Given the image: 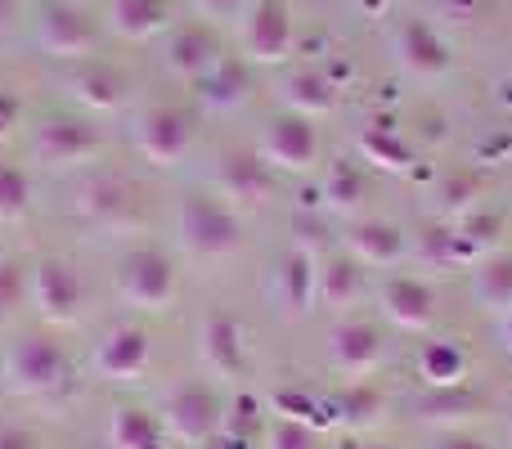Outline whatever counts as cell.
<instances>
[{"mask_svg": "<svg viewBox=\"0 0 512 449\" xmlns=\"http://www.w3.org/2000/svg\"><path fill=\"white\" fill-rule=\"evenodd\" d=\"M346 252L355 265H396L405 256V234L387 221H355L346 229Z\"/></svg>", "mask_w": 512, "mask_h": 449, "instance_id": "cell-18", "label": "cell"}, {"mask_svg": "<svg viewBox=\"0 0 512 449\" xmlns=\"http://www.w3.org/2000/svg\"><path fill=\"white\" fill-rule=\"evenodd\" d=\"M27 207H32V180H27V171L14 167V162H0V225L23 221Z\"/></svg>", "mask_w": 512, "mask_h": 449, "instance_id": "cell-31", "label": "cell"}, {"mask_svg": "<svg viewBox=\"0 0 512 449\" xmlns=\"http://www.w3.org/2000/svg\"><path fill=\"white\" fill-rule=\"evenodd\" d=\"M63 378H68V360H63V346L54 337L32 333L9 351L5 382L14 396H50L54 387H63Z\"/></svg>", "mask_w": 512, "mask_h": 449, "instance_id": "cell-4", "label": "cell"}, {"mask_svg": "<svg viewBox=\"0 0 512 449\" xmlns=\"http://www.w3.org/2000/svg\"><path fill=\"white\" fill-rule=\"evenodd\" d=\"M36 36H41V50L50 59H86V54H95V41H99L95 18L81 5H72V0H59V5L45 9Z\"/></svg>", "mask_w": 512, "mask_h": 449, "instance_id": "cell-7", "label": "cell"}, {"mask_svg": "<svg viewBox=\"0 0 512 449\" xmlns=\"http://www.w3.org/2000/svg\"><path fill=\"white\" fill-rule=\"evenodd\" d=\"M68 90L90 113H113L126 99V77L117 68H108V63H86V68H77L68 77Z\"/></svg>", "mask_w": 512, "mask_h": 449, "instance_id": "cell-19", "label": "cell"}, {"mask_svg": "<svg viewBox=\"0 0 512 449\" xmlns=\"http://www.w3.org/2000/svg\"><path fill=\"white\" fill-rule=\"evenodd\" d=\"M360 153L369 162H378V167H391V171H405L409 167V149L400 144L396 131H387V126H373V131L360 135Z\"/></svg>", "mask_w": 512, "mask_h": 449, "instance_id": "cell-33", "label": "cell"}, {"mask_svg": "<svg viewBox=\"0 0 512 449\" xmlns=\"http://www.w3.org/2000/svg\"><path fill=\"white\" fill-rule=\"evenodd\" d=\"M243 50L256 63H283L292 54V18L283 0H256L243 14Z\"/></svg>", "mask_w": 512, "mask_h": 449, "instance_id": "cell-10", "label": "cell"}, {"mask_svg": "<svg viewBox=\"0 0 512 449\" xmlns=\"http://www.w3.org/2000/svg\"><path fill=\"white\" fill-rule=\"evenodd\" d=\"M472 301H477L486 315L504 319L512 310V256H490L472 270Z\"/></svg>", "mask_w": 512, "mask_h": 449, "instance_id": "cell-24", "label": "cell"}, {"mask_svg": "<svg viewBox=\"0 0 512 449\" xmlns=\"http://www.w3.org/2000/svg\"><path fill=\"white\" fill-rule=\"evenodd\" d=\"M355 9H360V14H382V9H387V0H355Z\"/></svg>", "mask_w": 512, "mask_h": 449, "instance_id": "cell-43", "label": "cell"}, {"mask_svg": "<svg viewBox=\"0 0 512 449\" xmlns=\"http://www.w3.org/2000/svg\"><path fill=\"white\" fill-rule=\"evenodd\" d=\"M221 423H225V405L207 382H194V378L176 382V387L162 396V427H167L171 441L203 449L221 432Z\"/></svg>", "mask_w": 512, "mask_h": 449, "instance_id": "cell-2", "label": "cell"}, {"mask_svg": "<svg viewBox=\"0 0 512 449\" xmlns=\"http://www.w3.org/2000/svg\"><path fill=\"white\" fill-rule=\"evenodd\" d=\"M328 360H333V369L346 373V378H369V373L382 364L378 328L364 324V319H346V324H337L333 333H328Z\"/></svg>", "mask_w": 512, "mask_h": 449, "instance_id": "cell-11", "label": "cell"}, {"mask_svg": "<svg viewBox=\"0 0 512 449\" xmlns=\"http://www.w3.org/2000/svg\"><path fill=\"white\" fill-rule=\"evenodd\" d=\"M203 18H239L248 0H194Z\"/></svg>", "mask_w": 512, "mask_h": 449, "instance_id": "cell-39", "label": "cell"}, {"mask_svg": "<svg viewBox=\"0 0 512 449\" xmlns=\"http://www.w3.org/2000/svg\"><path fill=\"white\" fill-rule=\"evenodd\" d=\"M0 449H41V441L27 427H0Z\"/></svg>", "mask_w": 512, "mask_h": 449, "instance_id": "cell-40", "label": "cell"}, {"mask_svg": "<svg viewBox=\"0 0 512 449\" xmlns=\"http://www.w3.org/2000/svg\"><path fill=\"white\" fill-rule=\"evenodd\" d=\"M153 360L149 333L135 324H122L113 333H104V342L95 346V369L104 373L108 382H135Z\"/></svg>", "mask_w": 512, "mask_h": 449, "instance_id": "cell-12", "label": "cell"}, {"mask_svg": "<svg viewBox=\"0 0 512 449\" xmlns=\"http://www.w3.org/2000/svg\"><path fill=\"white\" fill-rule=\"evenodd\" d=\"M135 149L153 162V167H176L185 162V153L194 149V117L176 104L149 108L135 122Z\"/></svg>", "mask_w": 512, "mask_h": 449, "instance_id": "cell-6", "label": "cell"}, {"mask_svg": "<svg viewBox=\"0 0 512 449\" xmlns=\"http://www.w3.org/2000/svg\"><path fill=\"white\" fill-rule=\"evenodd\" d=\"M270 449H319V432L306 423H292V418H279L270 427Z\"/></svg>", "mask_w": 512, "mask_h": 449, "instance_id": "cell-36", "label": "cell"}, {"mask_svg": "<svg viewBox=\"0 0 512 449\" xmlns=\"http://www.w3.org/2000/svg\"><path fill=\"white\" fill-rule=\"evenodd\" d=\"M364 292V279H360V265L351 261V256H333V261H324L315 270V301L328 310H346L355 306Z\"/></svg>", "mask_w": 512, "mask_h": 449, "instance_id": "cell-22", "label": "cell"}, {"mask_svg": "<svg viewBox=\"0 0 512 449\" xmlns=\"http://www.w3.org/2000/svg\"><path fill=\"white\" fill-rule=\"evenodd\" d=\"M23 301H32V274L23 261H0V319H9Z\"/></svg>", "mask_w": 512, "mask_h": 449, "instance_id": "cell-34", "label": "cell"}, {"mask_svg": "<svg viewBox=\"0 0 512 449\" xmlns=\"http://www.w3.org/2000/svg\"><path fill=\"white\" fill-rule=\"evenodd\" d=\"M283 99H288V113L297 117H324L333 108V81H324L319 72H292L283 81Z\"/></svg>", "mask_w": 512, "mask_h": 449, "instance_id": "cell-30", "label": "cell"}, {"mask_svg": "<svg viewBox=\"0 0 512 449\" xmlns=\"http://www.w3.org/2000/svg\"><path fill=\"white\" fill-rule=\"evenodd\" d=\"M108 445L113 449H171V436L162 427V418H153L149 409H117L108 423Z\"/></svg>", "mask_w": 512, "mask_h": 449, "instance_id": "cell-21", "label": "cell"}, {"mask_svg": "<svg viewBox=\"0 0 512 449\" xmlns=\"http://www.w3.org/2000/svg\"><path fill=\"white\" fill-rule=\"evenodd\" d=\"M81 301H86V283H81V274L72 270L68 261H59V256L36 261V270H32V306H36V315H41L45 324L50 328L77 324Z\"/></svg>", "mask_w": 512, "mask_h": 449, "instance_id": "cell-5", "label": "cell"}, {"mask_svg": "<svg viewBox=\"0 0 512 449\" xmlns=\"http://www.w3.org/2000/svg\"><path fill=\"white\" fill-rule=\"evenodd\" d=\"M396 54H400V68L414 72V77H441V72L450 68V50H445V41L427 23H418V18L400 23Z\"/></svg>", "mask_w": 512, "mask_h": 449, "instance_id": "cell-14", "label": "cell"}, {"mask_svg": "<svg viewBox=\"0 0 512 449\" xmlns=\"http://www.w3.org/2000/svg\"><path fill=\"white\" fill-rule=\"evenodd\" d=\"M18 122H23V104H18V95L0 90V140H9V135L18 131Z\"/></svg>", "mask_w": 512, "mask_h": 449, "instance_id": "cell-38", "label": "cell"}, {"mask_svg": "<svg viewBox=\"0 0 512 449\" xmlns=\"http://www.w3.org/2000/svg\"><path fill=\"white\" fill-rule=\"evenodd\" d=\"M315 256L310 252H292L288 261L279 265V301L288 315H301V310H310V301H315Z\"/></svg>", "mask_w": 512, "mask_h": 449, "instance_id": "cell-28", "label": "cell"}, {"mask_svg": "<svg viewBox=\"0 0 512 449\" xmlns=\"http://www.w3.org/2000/svg\"><path fill=\"white\" fill-rule=\"evenodd\" d=\"M261 158L279 171H310L319 158V135L310 117L297 113H283L265 126V140H261Z\"/></svg>", "mask_w": 512, "mask_h": 449, "instance_id": "cell-9", "label": "cell"}, {"mask_svg": "<svg viewBox=\"0 0 512 449\" xmlns=\"http://www.w3.org/2000/svg\"><path fill=\"white\" fill-rule=\"evenodd\" d=\"M108 449H113V445H108Z\"/></svg>", "mask_w": 512, "mask_h": 449, "instance_id": "cell-48", "label": "cell"}, {"mask_svg": "<svg viewBox=\"0 0 512 449\" xmlns=\"http://www.w3.org/2000/svg\"><path fill=\"white\" fill-rule=\"evenodd\" d=\"M117 292H122V301H131L135 310L158 315V310H167L171 301H176V270H171V261L158 247H135V252H126L122 265H117Z\"/></svg>", "mask_w": 512, "mask_h": 449, "instance_id": "cell-3", "label": "cell"}, {"mask_svg": "<svg viewBox=\"0 0 512 449\" xmlns=\"http://www.w3.org/2000/svg\"><path fill=\"white\" fill-rule=\"evenodd\" d=\"M198 351H203V364L212 373H221V378H239L243 373V328L234 324L230 315H212L203 324Z\"/></svg>", "mask_w": 512, "mask_h": 449, "instance_id": "cell-20", "label": "cell"}, {"mask_svg": "<svg viewBox=\"0 0 512 449\" xmlns=\"http://www.w3.org/2000/svg\"><path fill=\"white\" fill-rule=\"evenodd\" d=\"M499 337H504V346H508V355H512V310L499 319Z\"/></svg>", "mask_w": 512, "mask_h": 449, "instance_id": "cell-44", "label": "cell"}, {"mask_svg": "<svg viewBox=\"0 0 512 449\" xmlns=\"http://www.w3.org/2000/svg\"><path fill=\"white\" fill-rule=\"evenodd\" d=\"M108 23L122 41H153L167 27V0H113Z\"/></svg>", "mask_w": 512, "mask_h": 449, "instance_id": "cell-23", "label": "cell"}, {"mask_svg": "<svg viewBox=\"0 0 512 449\" xmlns=\"http://www.w3.org/2000/svg\"><path fill=\"white\" fill-rule=\"evenodd\" d=\"M216 180H221L225 198H234V203H265L274 189V176H270V162L261 158V153H230V158H221V171H216Z\"/></svg>", "mask_w": 512, "mask_h": 449, "instance_id": "cell-15", "label": "cell"}, {"mask_svg": "<svg viewBox=\"0 0 512 449\" xmlns=\"http://www.w3.org/2000/svg\"><path fill=\"white\" fill-rule=\"evenodd\" d=\"M508 449H512V432H508Z\"/></svg>", "mask_w": 512, "mask_h": 449, "instance_id": "cell-47", "label": "cell"}, {"mask_svg": "<svg viewBox=\"0 0 512 449\" xmlns=\"http://www.w3.org/2000/svg\"><path fill=\"white\" fill-rule=\"evenodd\" d=\"M180 243L189 247L194 256H207V261H221V256H234L243 243V225L221 198L212 194H189L180 198Z\"/></svg>", "mask_w": 512, "mask_h": 449, "instance_id": "cell-1", "label": "cell"}, {"mask_svg": "<svg viewBox=\"0 0 512 449\" xmlns=\"http://www.w3.org/2000/svg\"><path fill=\"white\" fill-rule=\"evenodd\" d=\"M274 409H279V418H292V423H306L319 432V423H324L319 414H324L328 405H319V400L306 396V391H279V396H274Z\"/></svg>", "mask_w": 512, "mask_h": 449, "instance_id": "cell-35", "label": "cell"}, {"mask_svg": "<svg viewBox=\"0 0 512 449\" xmlns=\"http://www.w3.org/2000/svg\"><path fill=\"white\" fill-rule=\"evenodd\" d=\"M77 212L86 216V221H95V225H122V221H131V212H135L131 185H126V180H117V176L86 180V185H81V194H77Z\"/></svg>", "mask_w": 512, "mask_h": 449, "instance_id": "cell-17", "label": "cell"}, {"mask_svg": "<svg viewBox=\"0 0 512 449\" xmlns=\"http://www.w3.org/2000/svg\"><path fill=\"white\" fill-rule=\"evenodd\" d=\"M32 153H36V162H45L54 171L81 167V162H90L99 153V131L90 122H77V117H50L36 131Z\"/></svg>", "mask_w": 512, "mask_h": 449, "instance_id": "cell-8", "label": "cell"}, {"mask_svg": "<svg viewBox=\"0 0 512 449\" xmlns=\"http://www.w3.org/2000/svg\"><path fill=\"white\" fill-rule=\"evenodd\" d=\"M342 449H391V445H355L351 441V445H342Z\"/></svg>", "mask_w": 512, "mask_h": 449, "instance_id": "cell-46", "label": "cell"}, {"mask_svg": "<svg viewBox=\"0 0 512 449\" xmlns=\"http://www.w3.org/2000/svg\"><path fill=\"white\" fill-rule=\"evenodd\" d=\"M194 86H198V99H203L207 108L225 113V108H239L243 99H248V68H243V63L221 59L203 81H194Z\"/></svg>", "mask_w": 512, "mask_h": 449, "instance_id": "cell-27", "label": "cell"}, {"mask_svg": "<svg viewBox=\"0 0 512 449\" xmlns=\"http://www.w3.org/2000/svg\"><path fill=\"white\" fill-rule=\"evenodd\" d=\"M256 423H261V405H256L252 396H239V400L230 405V414H225L221 432H230V436H243V441H252Z\"/></svg>", "mask_w": 512, "mask_h": 449, "instance_id": "cell-37", "label": "cell"}, {"mask_svg": "<svg viewBox=\"0 0 512 449\" xmlns=\"http://www.w3.org/2000/svg\"><path fill=\"white\" fill-rule=\"evenodd\" d=\"M418 378L432 391L445 387H468V355L459 342H427L418 355Z\"/></svg>", "mask_w": 512, "mask_h": 449, "instance_id": "cell-25", "label": "cell"}, {"mask_svg": "<svg viewBox=\"0 0 512 449\" xmlns=\"http://www.w3.org/2000/svg\"><path fill=\"white\" fill-rule=\"evenodd\" d=\"M477 414H481V396H472L468 387L427 391V396L418 400V418H423V423H436V427H450V432H459V427L472 423Z\"/></svg>", "mask_w": 512, "mask_h": 449, "instance_id": "cell-26", "label": "cell"}, {"mask_svg": "<svg viewBox=\"0 0 512 449\" xmlns=\"http://www.w3.org/2000/svg\"><path fill=\"white\" fill-rule=\"evenodd\" d=\"M328 414L342 427H351V432H364V427H373L382 418V396L369 382H351L346 391H337V396L328 400Z\"/></svg>", "mask_w": 512, "mask_h": 449, "instance_id": "cell-29", "label": "cell"}, {"mask_svg": "<svg viewBox=\"0 0 512 449\" xmlns=\"http://www.w3.org/2000/svg\"><path fill=\"white\" fill-rule=\"evenodd\" d=\"M203 449H252V441H243V436H230V432H216Z\"/></svg>", "mask_w": 512, "mask_h": 449, "instance_id": "cell-42", "label": "cell"}, {"mask_svg": "<svg viewBox=\"0 0 512 449\" xmlns=\"http://www.w3.org/2000/svg\"><path fill=\"white\" fill-rule=\"evenodd\" d=\"M14 9H18V0H0V23H5V18L14 14Z\"/></svg>", "mask_w": 512, "mask_h": 449, "instance_id": "cell-45", "label": "cell"}, {"mask_svg": "<svg viewBox=\"0 0 512 449\" xmlns=\"http://www.w3.org/2000/svg\"><path fill=\"white\" fill-rule=\"evenodd\" d=\"M436 449H490V445H481L477 436H463V432H445L441 441H436Z\"/></svg>", "mask_w": 512, "mask_h": 449, "instance_id": "cell-41", "label": "cell"}, {"mask_svg": "<svg viewBox=\"0 0 512 449\" xmlns=\"http://www.w3.org/2000/svg\"><path fill=\"white\" fill-rule=\"evenodd\" d=\"M324 198L333 212H346L351 216L355 207H360V198H364V180H360V171H351V162H337L333 171H328V180H324Z\"/></svg>", "mask_w": 512, "mask_h": 449, "instance_id": "cell-32", "label": "cell"}, {"mask_svg": "<svg viewBox=\"0 0 512 449\" xmlns=\"http://www.w3.org/2000/svg\"><path fill=\"white\" fill-rule=\"evenodd\" d=\"M221 63V45H216V36L207 32V27H180L176 36H171L167 45V68L176 72V77L185 81H203L207 72Z\"/></svg>", "mask_w": 512, "mask_h": 449, "instance_id": "cell-16", "label": "cell"}, {"mask_svg": "<svg viewBox=\"0 0 512 449\" xmlns=\"http://www.w3.org/2000/svg\"><path fill=\"white\" fill-rule=\"evenodd\" d=\"M382 315H387L391 328H400V333H423L427 324H432L436 315V297L427 283L418 279H387L382 283Z\"/></svg>", "mask_w": 512, "mask_h": 449, "instance_id": "cell-13", "label": "cell"}]
</instances>
